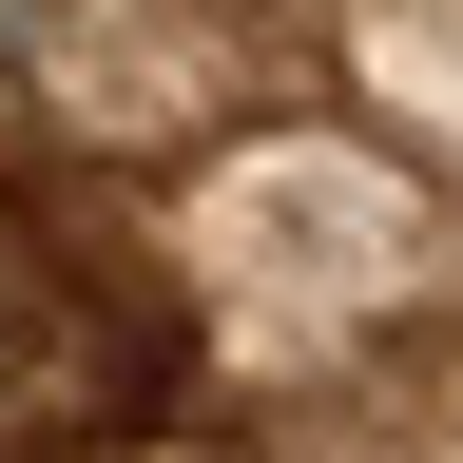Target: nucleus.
Returning <instances> with one entry per match:
<instances>
[{
    "label": "nucleus",
    "mask_w": 463,
    "mask_h": 463,
    "mask_svg": "<svg viewBox=\"0 0 463 463\" xmlns=\"http://www.w3.org/2000/svg\"><path fill=\"white\" fill-rule=\"evenodd\" d=\"M155 386H174V289L39 174H0V463H116Z\"/></svg>",
    "instance_id": "1"
}]
</instances>
